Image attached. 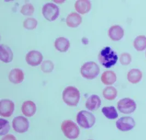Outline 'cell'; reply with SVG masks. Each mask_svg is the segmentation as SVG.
Masks as SVG:
<instances>
[{
    "label": "cell",
    "instance_id": "obj_1",
    "mask_svg": "<svg viewBox=\"0 0 146 140\" xmlns=\"http://www.w3.org/2000/svg\"><path fill=\"white\" fill-rule=\"evenodd\" d=\"M118 55L110 47H104L99 54L98 59L100 64L105 68H111L118 60Z\"/></svg>",
    "mask_w": 146,
    "mask_h": 140
},
{
    "label": "cell",
    "instance_id": "obj_2",
    "mask_svg": "<svg viewBox=\"0 0 146 140\" xmlns=\"http://www.w3.org/2000/svg\"><path fill=\"white\" fill-rule=\"evenodd\" d=\"M62 99L68 106H76L80 101V91L76 87H67L63 91Z\"/></svg>",
    "mask_w": 146,
    "mask_h": 140
},
{
    "label": "cell",
    "instance_id": "obj_3",
    "mask_svg": "<svg viewBox=\"0 0 146 140\" xmlns=\"http://www.w3.org/2000/svg\"><path fill=\"white\" fill-rule=\"evenodd\" d=\"M61 127L65 136L68 139H76L78 138L80 135L79 127L72 120L63 121Z\"/></svg>",
    "mask_w": 146,
    "mask_h": 140
},
{
    "label": "cell",
    "instance_id": "obj_4",
    "mask_svg": "<svg viewBox=\"0 0 146 140\" xmlns=\"http://www.w3.org/2000/svg\"><path fill=\"white\" fill-rule=\"evenodd\" d=\"M80 73L83 77L88 80H93L100 73V67L95 62H87L81 67Z\"/></svg>",
    "mask_w": 146,
    "mask_h": 140
},
{
    "label": "cell",
    "instance_id": "obj_5",
    "mask_svg": "<svg viewBox=\"0 0 146 140\" xmlns=\"http://www.w3.org/2000/svg\"><path fill=\"white\" fill-rule=\"evenodd\" d=\"M76 119L80 127L86 129L92 127L96 121L95 117L93 114L84 110L78 113Z\"/></svg>",
    "mask_w": 146,
    "mask_h": 140
},
{
    "label": "cell",
    "instance_id": "obj_6",
    "mask_svg": "<svg viewBox=\"0 0 146 140\" xmlns=\"http://www.w3.org/2000/svg\"><path fill=\"white\" fill-rule=\"evenodd\" d=\"M42 11L43 17L49 21L57 19L60 13L59 8L53 3H46L43 6Z\"/></svg>",
    "mask_w": 146,
    "mask_h": 140
},
{
    "label": "cell",
    "instance_id": "obj_7",
    "mask_svg": "<svg viewBox=\"0 0 146 140\" xmlns=\"http://www.w3.org/2000/svg\"><path fill=\"white\" fill-rule=\"evenodd\" d=\"M137 107L134 100L130 98H124L120 100L117 103V108L121 113L130 114L133 112Z\"/></svg>",
    "mask_w": 146,
    "mask_h": 140
},
{
    "label": "cell",
    "instance_id": "obj_8",
    "mask_svg": "<svg viewBox=\"0 0 146 140\" xmlns=\"http://www.w3.org/2000/svg\"><path fill=\"white\" fill-rule=\"evenodd\" d=\"M12 126L14 131L17 133H25L29 129V122L25 117L18 116L15 117L12 121Z\"/></svg>",
    "mask_w": 146,
    "mask_h": 140
},
{
    "label": "cell",
    "instance_id": "obj_9",
    "mask_svg": "<svg viewBox=\"0 0 146 140\" xmlns=\"http://www.w3.org/2000/svg\"><path fill=\"white\" fill-rule=\"evenodd\" d=\"M116 127L121 131H127L135 127V121L131 117H122L116 121Z\"/></svg>",
    "mask_w": 146,
    "mask_h": 140
},
{
    "label": "cell",
    "instance_id": "obj_10",
    "mask_svg": "<svg viewBox=\"0 0 146 140\" xmlns=\"http://www.w3.org/2000/svg\"><path fill=\"white\" fill-rule=\"evenodd\" d=\"M15 105L9 99H2L0 102V115L3 117H9L13 113Z\"/></svg>",
    "mask_w": 146,
    "mask_h": 140
},
{
    "label": "cell",
    "instance_id": "obj_11",
    "mask_svg": "<svg viewBox=\"0 0 146 140\" xmlns=\"http://www.w3.org/2000/svg\"><path fill=\"white\" fill-rule=\"evenodd\" d=\"M43 55L40 52L31 50L27 54L25 60L27 63L31 66H37L41 64L43 60Z\"/></svg>",
    "mask_w": 146,
    "mask_h": 140
},
{
    "label": "cell",
    "instance_id": "obj_12",
    "mask_svg": "<svg viewBox=\"0 0 146 140\" xmlns=\"http://www.w3.org/2000/svg\"><path fill=\"white\" fill-rule=\"evenodd\" d=\"M109 37L113 41L119 40L124 35V29L118 25H114L111 27L108 31Z\"/></svg>",
    "mask_w": 146,
    "mask_h": 140
},
{
    "label": "cell",
    "instance_id": "obj_13",
    "mask_svg": "<svg viewBox=\"0 0 146 140\" xmlns=\"http://www.w3.org/2000/svg\"><path fill=\"white\" fill-rule=\"evenodd\" d=\"M13 59L12 50L7 45L1 44L0 46V60L5 63H9Z\"/></svg>",
    "mask_w": 146,
    "mask_h": 140
},
{
    "label": "cell",
    "instance_id": "obj_14",
    "mask_svg": "<svg viewBox=\"0 0 146 140\" xmlns=\"http://www.w3.org/2000/svg\"><path fill=\"white\" fill-rule=\"evenodd\" d=\"M101 105V100L100 97L97 95H92L87 99L86 103V107L90 111L98 110Z\"/></svg>",
    "mask_w": 146,
    "mask_h": 140
},
{
    "label": "cell",
    "instance_id": "obj_15",
    "mask_svg": "<svg viewBox=\"0 0 146 140\" xmlns=\"http://www.w3.org/2000/svg\"><path fill=\"white\" fill-rule=\"evenodd\" d=\"M21 111L23 114L27 117H33L36 112V104L32 101H26L21 106Z\"/></svg>",
    "mask_w": 146,
    "mask_h": 140
},
{
    "label": "cell",
    "instance_id": "obj_16",
    "mask_svg": "<svg viewBox=\"0 0 146 140\" xmlns=\"http://www.w3.org/2000/svg\"><path fill=\"white\" fill-rule=\"evenodd\" d=\"M9 80L10 82L15 84H19L24 80V74L20 68H14L12 70L9 74Z\"/></svg>",
    "mask_w": 146,
    "mask_h": 140
},
{
    "label": "cell",
    "instance_id": "obj_17",
    "mask_svg": "<svg viewBox=\"0 0 146 140\" xmlns=\"http://www.w3.org/2000/svg\"><path fill=\"white\" fill-rule=\"evenodd\" d=\"M82 21V18L80 14L76 12L69 14L66 18L67 25L70 27L75 28L78 27Z\"/></svg>",
    "mask_w": 146,
    "mask_h": 140
},
{
    "label": "cell",
    "instance_id": "obj_18",
    "mask_svg": "<svg viewBox=\"0 0 146 140\" xmlns=\"http://www.w3.org/2000/svg\"><path fill=\"white\" fill-rule=\"evenodd\" d=\"M92 5L88 0H78L76 2L74 7L77 12L81 14H85L89 12Z\"/></svg>",
    "mask_w": 146,
    "mask_h": 140
},
{
    "label": "cell",
    "instance_id": "obj_19",
    "mask_svg": "<svg viewBox=\"0 0 146 140\" xmlns=\"http://www.w3.org/2000/svg\"><path fill=\"white\" fill-rule=\"evenodd\" d=\"M54 46L56 50L60 52H66L70 46V43L68 39L64 37H60L55 40Z\"/></svg>",
    "mask_w": 146,
    "mask_h": 140
},
{
    "label": "cell",
    "instance_id": "obj_20",
    "mask_svg": "<svg viewBox=\"0 0 146 140\" xmlns=\"http://www.w3.org/2000/svg\"><path fill=\"white\" fill-rule=\"evenodd\" d=\"M142 78V72L139 69L137 68H132L127 73V80L133 83L136 84L138 83Z\"/></svg>",
    "mask_w": 146,
    "mask_h": 140
},
{
    "label": "cell",
    "instance_id": "obj_21",
    "mask_svg": "<svg viewBox=\"0 0 146 140\" xmlns=\"http://www.w3.org/2000/svg\"><path fill=\"white\" fill-rule=\"evenodd\" d=\"M101 80L105 85H112L117 80L116 74L113 71H105L102 74L101 77Z\"/></svg>",
    "mask_w": 146,
    "mask_h": 140
},
{
    "label": "cell",
    "instance_id": "obj_22",
    "mask_svg": "<svg viewBox=\"0 0 146 140\" xmlns=\"http://www.w3.org/2000/svg\"><path fill=\"white\" fill-rule=\"evenodd\" d=\"M133 46L139 51L144 50L146 48V37L144 35L137 36L133 40Z\"/></svg>",
    "mask_w": 146,
    "mask_h": 140
},
{
    "label": "cell",
    "instance_id": "obj_23",
    "mask_svg": "<svg viewBox=\"0 0 146 140\" xmlns=\"http://www.w3.org/2000/svg\"><path fill=\"white\" fill-rule=\"evenodd\" d=\"M102 112L108 119H115L118 117V114L115 107L106 106L102 108Z\"/></svg>",
    "mask_w": 146,
    "mask_h": 140
},
{
    "label": "cell",
    "instance_id": "obj_24",
    "mask_svg": "<svg viewBox=\"0 0 146 140\" xmlns=\"http://www.w3.org/2000/svg\"><path fill=\"white\" fill-rule=\"evenodd\" d=\"M118 94V92L114 87L109 86L105 88L103 90V96L107 100H114Z\"/></svg>",
    "mask_w": 146,
    "mask_h": 140
},
{
    "label": "cell",
    "instance_id": "obj_25",
    "mask_svg": "<svg viewBox=\"0 0 146 140\" xmlns=\"http://www.w3.org/2000/svg\"><path fill=\"white\" fill-rule=\"evenodd\" d=\"M37 24L38 21L36 19L33 18H29L24 21L23 27L27 30H32L37 27Z\"/></svg>",
    "mask_w": 146,
    "mask_h": 140
},
{
    "label": "cell",
    "instance_id": "obj_26",
    "mask_svg": "<svg viewBox=\"0 0 146 140\" xmlns=\"http://www.w3.org/2000/svg\"><path fill=\"white\" fill-rule=\"evenodd\" d=\"M35 12V8L31 3H27L23 5L20 10V13L25 16H31Z\"/></svg>",
    "mask_w": 146,
    "mask_h": 140
},
{
    "label": "cell",
    "instance_id": "obj_27",
    "mask_svg": "<svg viewBox=\"0 0 146 140\" xmlns=\"http://www.w3.org/2000/svg\"><path fill=\"white\" fill-rule=\"evenodd\" d=\"M10 125L8 121L2 118L0 119V135H6L10 130Z\"/></svg>",
    "mask_w": 146,
    "mask_h": 140
},
{
    "label": "cell",
    "instance_id": "obj_28",
    "mask_svg": "<svg viewBox=\"0 0 146 140\" xmlns=\"http://www.w3.org/2000/svg\"><path fill=\"white\" fill-rule=\"evenodd\" d=\"M54 68V64L50 60L44 61L41 64V70L45 73H50L52 72Z\"/></svg>",
    "mask_w": 146,
    "mask_h": 140
},
{
    "label": "cell",
    "instance_id": "obj_29",
    "mask_svg": "<svg viewBox=\"0 0 146 140\" xmlns=\"http://www.w3.org/2000/svg\"><path fill=\"white\" fill-rule=\"evenodd\" d=\"M131 60V55L127 53H123L120 56V62L123 65H128L130 64Z\"/></svg>",
    "mask_w": 146,
    "mask_h": 140
},
{
    "label": "cell",
    "instance_id": "obj_30",
    "mask_svg": "<svg viewBox=\"0 0 146 140\" xmlns=\"http://www.w3.org/2000/svg\"><path fill=\"white\" fill-rule=\"evenodd\" d=\"M1 140H17L16 137L12 134H8L2 138Z\"/></svg>",
    "mask_w": 146,
    "mask_h": 140
},
{
    "label": "cell",
    "instance_id": "obj_31",
    "mask_svg": "<svg viewBox=\"0 0 146 140\" xmlns=\"http://www.w3.org/2000/svg\"><path fill=\"white\" fill-rule=\"evenodd\" d=\"M92 140V139H89V140Z\"/></svg>",
    "mask_w": 146,
    "mask_h": 140
},
{
    "label": "cell",
    "instance_id": "obj_32",
    "mask_svg": "<svg viewBox=\"0 0 146 140\" xmlns=\"http://www.w3.org/2000/svg\"><path fill=\"white\" fill-rule=\"evenodd\" d=\"M145 55H146V53H145Z\"/></svg>",
    "mask_w": 146,
    "mask_h": 140
}]
</instances>
